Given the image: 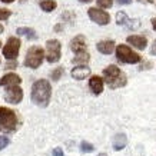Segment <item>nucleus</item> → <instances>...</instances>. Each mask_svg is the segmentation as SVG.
Listing matches in <instances>:
<instances>
[{"mask_svg": "<svg viewBox=\"0 0 156 156\" xmlns=\"http://www.w3.org/2000/svg\"><path fill=\"white\" fill-rule=\"evenodd\" d=\"M32 102L40 108H46L52 98V86L46 79H39L32 86Z\"/></svg>", "mask_w": 156, "mask_h": 156, "instance_id": "f257e3e1", "label": "nucleus"}, {"mask_svg": "<svg viewBox=\"0 0 156 156\" xmlns=\"http://www.w3.org/2000/svg\"><path fill=\"white\" fill-rule=\"evenodd\" d=\"M103 77L110 89H118L128 83V77L118 66L110 65L103 70Z\"/></svg>", "mask_w": 156, "mask_h": 156, "instance_id": "f03ea898", "label": "nucleus"}, {"mask_svg": "<svg viewBox=\"0 0 156 156\" xmlns=\"http://www.w3.org/2000/svg\"><path fill=\"white\" fill-rule=\"evenodd\" d=\"M19 125V119L14 110L5 106H0V128L6 130V132H12L16 130Z\"/></svg>", "mask_w": 156, "mask_h": 156, "instance_id": "7ed1b4c3", "label": "nucleus"}, {"mask_svg": "<svg viewBox=\"0 0 156 156\" xmlns=\"http://www.w3.org/2000/svg\"><path fill=\"white\" fill-rule=\"evenodd\" d=\"M44 59V52L42 48L39 46H33L30 48L26 53V59H24V66L30 67V69H37L40 65L43 63Z\"/></svg>", "mask_w": 156, "mask_h": 156, "instance_id": "20e7f679", "label": "nucleus"}, {"mask_svg": "<svg viewBox=\"0 0 156 156\" xmlns=\"http://www.w3.org/2000/svg\"><path fill=\"white\" fill-rule=\"evenodd\" d=\"M116 57L119 59V62L128 63V65H135V63L140 62V56L136 52H133L126 44H118L116 46Z\"/></svg>", "mask_w": 156, "mask_h": 156, "instance_id": "39448f33", "label": "nucleus"}, {"mask_svg": "<svg viewBox=\"0 0 156 156\" xmlns=\"http://www.w3.org/2000/svg\"><path fill=\"white\" fill-rule=\"evenodd\" d=\"M62 44L57 39H50L46 42V59L49 63H56L60 60L62 56Z\"/></svg>", "mask_w": 156, "mask_h": 156, "instance_id": "423d86ee", "label": "nucleus"}, {"mask_svg": "<svg viewBox=\"0 0 156 156\" xmlns=\"http://www.w3.org/2000/svg\"><path fill=\"white\" fill-rule=\"evenodd\" d=\"M20 44L22 43H20V40L17 37H9L5 44V48H3V56L7 60H16V57H17L20 50Z\"/></svg>", "mask_w": 156, "mask_h": 156, "instance_id": "0eeeda50", "label": "nucleus"}, {"mask_svg": "<svg viewBox=\"0 0 156 156\" xmlns=\"http://www.w3.org/2000/svg\"><path fill=\"white\" fill-rule=\"evenodd\" d=\"M23 99V89L19 87V85L7 86V90L5 93V100L12 105H19Z\"/></svg>", "mask_w": 156, "mask_h": 156, "instance_id": "6e6552de", "label": "nucleus"}, {"mask_svg": "<svg viewBox=\"0 0 156 156\" xmlns=\"http://www.w3.org/2000/svg\"><path fill=\"white\" fill-rule=\"evenodd\" d=\"M87 16H89L92 22H95L98 24H108L110 22V16H109L108 12L105 10H100V9H95V7H90L87 10Z\"/></svg>", "mask_w": 156, "mask_h": 156, "instance_id": "1a4fd4ad", "label": "nucleus"}, {"mask_svg": "<svg viewBox=\"0 0 156 156\" xmlns=\"http://www.w3.org/2000/svg\"><path fill=\"white\" fill-rule=\"evenodd\" d=\"M70 50L75 52L76 55L77 53H82V52H86V37L85 36H76L70 40Z\"/></svg>", "mask_w": 156, "mask_h": 156, "instance_id": "9d476101", "label": "nucleus"}, {"mask_svg": "<svg viewBox=\"0 0 156 156\" xmlns=\"http://www.w3.org/2000/svg\"><path fill=\"white\" fill-rule=\"evenodd\" d=\"M89 87L93 95H100L103 92V79L99 77V76L93 75L89 79Z\"/></svg>", "mask_w": 156, "mask_h": 156, "instance_id": "9b49d317", "label": "nucleus"}, {"mask_svg": "<svg viewBox=\"0 0 156 156\" xmlns=\"http://www.w3.org/2000/svg\"><path fill=\"white\" fill-rule=\"evenodd\" d=\"M70 75L73 79H76V80H83V79H86V77L90 75V69L86 66V65L73 67V70L70 72Z\"/></svg>", "mask_w": 156, "mask_h": 156, "instance_id": "f8f14e48", "label": "nucleus"}, {"mask_svg": "<svg viewBox=\"0 0 156 156\" xmlns=\"http://www.w3.org/2000/svg\"><path fill=\"white\" fill-rule=\"evenodd\" d=\"M22 79L19 75L16 73H7L0 79V86H13V85H20Z\"/></svg>", "mask_w": 156, "mask_h": 156, "instance_id": "ddd939ff", "label": "nucleus"}, {"mask_svg": "<svg viewBox=\"0 0 156 156\" xmlns=\"http://www.w3.org/2000/svg\"><path fill=\"white\" fill-rule=\"evenodd\" d=\"M126 40H128L129 44L135 46V48L139 49V50H143V49H146L147 40H146V37H145V36H137V34H135V36H129Z\"/></svg>", "mask_w": 156, "mask_h": 156, "instance_id": "4468645a", "label": "nucleus"}, {"mask_svg": "<svg viewBox=\"0 0 156 156\" xmlns=\"http://www.w3.org/2000/svg\"><path fill=\"white\" fill-rule=\"evenodd\" d=\"M96 48L103 55H110L115 50V42L113 40H102V42H99L96 44Z\"/></svg>", "mask_w": 156, "mask_h": 156, "instance_id": "2eb2a0df", "label": "nucleus"}, {"mask_svg": "<svg viewBox=\"0 0 156 156\" xmlns=\"http://www.w3.org/2000/svg\"><path fill=\"white\" fill-rule=\"evenodd\" d=\"M126 142H128L126 135L125 133H118L113 139V149L115 151H122L123 147L126 146Z\"/></svg>", "mask_w": 156, "mask_h": 156, "instance_id": "dca6fc26", "label": "nucleus"}, {"mask_svg": "<svg viewBox=\"0 0 156 156\" xmlns=\"http://www.w3.org/2000/svg\"><path fill=\"white\" fill-rule=\"evenodd\" d=\"M89 60H90V55L87 52L77 53V55L73 57V63H75V65H80V66H83V65H86V63H89Z\"/></svg>", "mask_w": 156, "mask_h": 156, "instance_id": "f3484780", "label": "nucleus"}, {"mask_svg": "<svg viewBox=\"0 0 156 156\" xmlns=\"http://www.w3.org/2000/svg\"><path fill=\"white\" fill-rule=\"evenodd\" d=\"M17 34H20V36H24V37H27L29 40L37 39V34H36V32H34L33 29H30V27H19V29H17Z\"/></svg>", "mask_w": 156, "mask_h": 156, "instance_id": "a211bd4d", "label": "nucleus"}, {"mask_svg": "<svg viewBox=\"0 0 156 156\" xmlns=\"http://www.w3.org/2000/svg\"><path fill=\"white\" fill-rule=\"evenodd\" d=\"M39 6H40V9L43 10V12H53V10L56 9L57 3L55 2V0H42L40 3H39Z\"/></svg>", "mask_w": 156, "mask_h": 156, "instance_id": "6ab92c4d", "label": "nucleus"}, {"mask_svg": "<svg viewBox=\"0 0 156 156\" xmlns=\"http://www.w3.org/2000/svg\"><path fill=\"white\" fill-rule=\"evenodd\" d=\"M128 22H129L128 14L125 13V12H118V14H116V23L120 24V26H126Z\"/></svg>", "mask_w": 156, "mask_h": 156, "instance_id": "aec40b11", "label": "nucleus"}, {"mask_svg": "<svg viewBox=\"0 0 156 156\" xmlns=\"http://www.w3.org/2000/svg\"><path fill=\"white\" fill-rule=\"evenodd\" d=\"M80 151L83 152V153H90V152H93L95 151V146L92 145V143H89V142H83L80 143Z\"/></svg>", "mask_w": 156, "mask_h": 156, "instance_id": "412c9836", "label": "nucleus"}, {"mask_svg": "<svg viewBox=\"0 0 156 156\" xmlns=\"http://www.w3.org/2000/svg\"><path fill=\"white\" fill-rule=\"evenodd\" d=\"M62 75H63V67H57V69H55V70L52 72V75H50V77H52L53 80H59L62 77Z\"/></svg>", "mask_w": 156, "mask_h": 156, "instance_id": "4be33fe9", "label": "nucleus"}, {"mask_svg": "<svg viewBox=\"0 0 156 156\" xmlns=\"http://www.w3.org/2000/svg\"><path fill=\"white\" fill-rule=\"evenodd\" d=\"M96 2H98V6L102 9H109L113 5V0H96Z\"/></svg>", "mask_w": 156, "mask_h": 156, "instance_id": "5701e85b", "label": "nucleus"}, {"mask_svg": "<svg viewBox=\"0 0 156 156\" xmlns=\"http://www.w3.org/2000/svg\"><path fill=\"white\" fill-rule=\"evenodd\" d=\"M140 26V23H139V20H136V19H129V22H128V24H126V27L128 29H130V30H135V29H137Z\"/></svg>", "mask_w": 156, "mask_h": 156, "instance_id": "b1692460", "label": "nucleus"}, {"mask_svg": "<svg viewBox=\"0 0 156 156\" xmlns=\"http://www.w3.org/2000/svg\"><path fill=\"white\" fill-rule=\"evenodd\" d=\"M10 14H12V12L9 9H0V20H7L10 17Z\"/></svg>", "mask_w": 156, "mask_h": 156, "instance_id": "393cba45", "label": "nucleus"}, {"mask_svg": "<svg viewBox=\"0 0 156 156\" xmlns=\"http://www.w3.org/2000/svg\"><path fill=\"white\" fill-rule=\"evenodd\" d=\"M10 143V139L7 136H0V151L7 147V145Z\"/></svg>", "mask_w": 156, "mask_h": 156, "instance_id": "a878e982", "label": "nucleus"}, {"mask_svg": "<svg viewBox=\"0 0 156 156\" xmlns=\"http://www.w3.org/2000/svg\"><path fill=\"white\" fill-rule=\"evenodd\" d=\"M16 67H17V63H16V60H12V62L9 60L5 69H12V70H13V69H16Z\"/></svg>", "mask_w": 156, "mask_h": 156, "instance_id": "bb28decb", "label": "nucleus"}, {"mask_svg": "<svg viewBox=\"0 0 156 156\" xmlns=\"http://www.w3.org/2000/svg\"><path fill=\"white\" fill-rule=\"evenodd\" d=\"M52 155L53 156H65V153H63V151H62V147H56V149H53Z\"/></svg>", "mask_w": 156, "mask_h": 156, "instance_id": "cd10ccee", "label": "nucleus"}, {"mask_svg": "<svg viewBox=\"0 0 156 156\" xmlns=\"http://www.w3.org/2000/svg\"><path fill=\"white\" fill-rule=\"evenodd\" d=\"M151 55H153V56H156V40H153V43H152V48H151Z\"/></svg>", "mask_w": 156, "mask_h": 156, "instance_id": "c85d7f7f", "label": "nucleus"}, {"mask_svg": "<svg viewBox=\"0 0 156 156\" xmlns=\"http://www.w3.org/2000/svg\"><path fill=\"white\" fill-rule=\"evenodd\" d=\"M116 3H119V5H130L132 0H116Z\"/></svg>", "mask_w": 156, "mask_h": 156, "instance_id": "c756f323", "label": "nucleus"}, {"mask_svg": "<svg viewBox=\"0 0 156 156\" xmlns=\"http://www.w3.org/2000/svg\"><path fill=\"white\" fill-rule=\"evenodd\" d=\"M151 66H152L151 62H146L145 65H142V66H140V70H143V69H151Z\"/></svg>", "mask_w": 156, "mask_h": 156, "instance_id": "7c9ffc66", "label": "nucleus"}, {"mask_svg": "<svg viewBox=\"0 0 156 156\" xmlns=\"http://www.w3.org/2000/svg\"><path fill=\"white\" fill-rule=\"evenodd\" d=\"M152 26H153V29L156 30V19H152Z\"/></svg>", "mask_w": 156, "mask_h": 156, "instance_id": "2f4dec72", "label": "nucleus"}, {"mask_svg": "<svg viewBox=\"0 0 156 156\" xmlns=\"http://www.w3.org/2000/svg\"><path fill=\"white\" fill-rule=\"evenodd\" d=\"M55 30H56V32H57V30H62V26H60V24H57V26H55Z\"/></svg>", "mask_w": 156, "mask_h": 156, "instance_id": "473e14b6", "label": "nucleus"}, {"mask_svg": "<svg viewBox=\"0 0 156 156\" xmlns=\"http://www.w3.org/2000/svg\"><path fill=\"white\" fill-rule=\"evenodd\" d=\"M80 3H89V2H92V0H79Z\"/></svg>", "mask_w": 156, "mask_h": 156, "instance_id": "72a5a7b5", "label": "nucleus"}, {"mask_svg": "<svg viewBox=\"0 0 156 156\" xmlns=\"http://www.w3.org/2000/svg\"><path fill=\"white\" fill-rule=\"evenodd\" d=\"M139 2H143V3H152V0H139Z\"/></svg>", "mask_w": 156, "mask_h": 156, "instance_id": "f704fd0d", "label": "nucleus"}, {"mask_svg": "<svg viewBox=\"0 0 156 156\" xmlns=\"http://www.w3.org/2000/svg\"><path fill=\"white\" fill-rule=\"evenodd\" d=\"M3 3H12V2H14V0H2Z\"/></svg>", "mask_w": 156, "mask_h": 156, "instance_id": "c9c22d12", "label": "nucleus"}, {"mask_svg": "<svg viewBox=\"0 0 156 156\" xmlns=\"http://www.w3.org/2000/svg\"><path fill=\"white\" fill-rule=\"evenodd\" d=\"M3 30H5V29H3V26L0 24V33H3Z\"/></svg>", "mask_w": 156, "mask_h": 156, "instance_id": "e433bc0d", "label": "nucleus"}, {"mask_svg": "<svg viewBox=\"0 0 156 156\" xmlns=\"http://www.w3.org/2000/svg\"><path fill=\"white\" fill-rule=\"evenodd\" d=\"M98 156H108V155H106V153H99Z\"/></svg>", "mask_w": 156, "mask_h": 156, "instance_id": "4c0bfd02", "label": "nucleus"}, {"mask_svg": "<svg viewBox=\"0 0 156 156\" xmlns=\"http://www.w3.org/2000/svg\"><path fill=\"white\" fill-rule=\"evenodd\" d=\"M0 44H2V42H0Z\"/></svg>", "mask_w": 156, "mask_h": 156, "instance_id": "58836bf2", "label": "nucleus"}]
</instances>
